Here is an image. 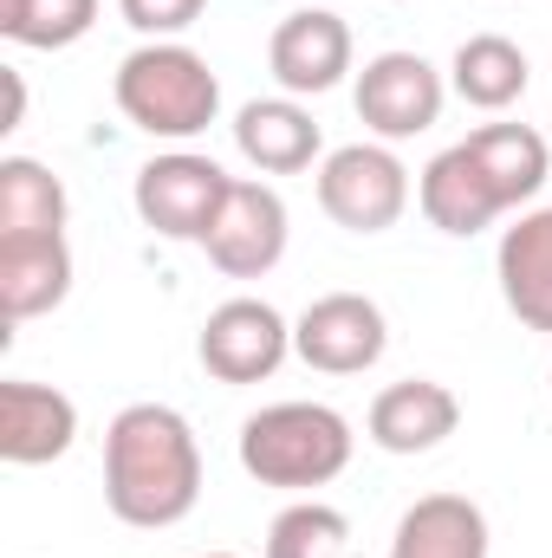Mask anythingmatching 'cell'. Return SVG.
<instances>
[{"label":"cell","mask_w":552,"mask_h":558,"mask_svg":"<svg viewBox=\"0 0 552 558\" xmlns=\"http://www.w3.org/2000/svg\"><path fill=\"white\" fill-rule=\"evenodd\" d=\"M105 500L124 526L163 533L202 500V441L182 410L131 403L105 428Z\"/></svg>","instance_id":"obj_1"},{"label":"cell","mask_w":552,"mask_h":558,"mask_svg":"<svg viewBox=\"0 0 552 558\" xmlns=\"http://www.w3.org/2000/svg\"><path fill=\"white\" fill-rule=\"evenodd\" d=\"M118 111L137 124L143 137L189 143L202 137L221 111V78L215 65L182 46V39H149L118 65Z\"/></svg>","instance_id":"obj_2"},{"label":"cell","mask_w":552,"mask_h":558,"mask_svg":"<svg viewBox=\"0 0 552 558\" xmlns=\"http://www.w3.org/2000/svg\"><path fill=\"white\" fill-rule=\"evenodd\" d=\"M241 468L261 487H325L351 468V422L332 403H274L241 422Z\"/></svg>","instance_id":"obj_3"},{"label":"cell","mask_w":552,"mask_h":558,"mask_svg":"<svg viewBox=\"0 0 552 558\" xmlns=\"http://www.w3.org/2000/svg\"><path fill=\"white\" fill-rule=\"evenodd\" d=\"M319 208L351 234H384L410 208V169L391 143H345L319 162Z\"/></svg>","instance_id":"obj_4"},{"label":"cell","mask_w":552,"mask_h":558,"mask_svg":"<svg viewBox=\"0 0 552 558\" xmlns=\"http://www.w3.org/2000/svg\"><path fill=\"white\" fill-rule=\"evenodd\" d=\"M228 169L215 156H195V149H169V156H149L137 169V215L143 228H156L163 241H202L221 195H228Z\"/></svg>","instance_id":"obj_5"},{"label":"cell","mask_w":552,"mask_h":558,"mask_svg":"<svg viewBox=\"0 0 552 558\" xmlns=\"http://www.w3.org/2000/svg\"><path fill=\"white\" fill-rule=\"evenodd\" d=\"M391 344V325H384V305L364 299V292H325L299 312L292 325V351L325 371V377H358L384 357Z\"/></svg>","instance_id":"obj_6"},{"label":"cell","mask_w":552,"mask_h":558,"mask_svg":"<svg viewBox=\"0 0 552 558\" xmlns=\"http://www.w3.org/2000/svg\"><path fill=\"white\" fill-rule=\"evenodd\" d=\"M195 351H202V371L215 384H261V377H274L286 364L292 325L279 318L267 299H228V305L208 312Z\"/></svg>","instance_id":"obj_7"},{"label":"cell","mask_w":552,"mask_h":558,"mask_svg":"<svg viewBox=\"0 0 552 558\" xmlns=\"http://www.w3.org/2000/svg\"><path fill=\"white\" fill-rule=\"evenodd\" d=\"M442 98H448V85L422 52H377L358 72V118L384 143L422 137L442 118Z\"/></svg>","instance_id":"obj_8"},{"label":"cell","mask_w":552,"mask_h":558,"mask_svg":"<svg viewBox=\"0 0 552 558\" xmlns=\"http://www.w3.org/2000/svg\"><path fill=\"white\" fill-rule=\"evenodd\" d=\"M202 247H208V260L228 279L274 274L279 254H286V202H279V189H267V182H228Z\"/></svg>","instance_id":"obj_9"},{"label":"cell","mask_w":552,"mask_h":558,"mask_svg":"<svg viewBox=\"0 0 552 558\" xmlns=\"http://www.w3.org/2000/svg\"><path fill=\"white\" fill-rule=\"evenodd\" d=\"M267 65H274L286 98H319L351 72V26L338 13H325V7H299L274 26Z\"/></svg>","instance_id":"obj_10"},{"label":"cell","mask_w":552,"mask_h":558,"mask_svg":"<svg viewBox=\"0 0 552 558\" xmlns=\"http://www.w3.org/2000/svg\"><path fill=\"white\" fill-rule=\"evenodd\" d=\"M416 202H422L429 228H442V234H455V241H468V234H481V228H494V221L507 215V202L494 195V182H488V169H481V156H475L468 143H448V149L422 169Z\"/></svg>","instance_id":"obj_11"},{"label":"cell","mask_w":552,"mask_h":558,"mask_svg":"<svg viewBox=\"0 0 552 558\" xmlns=\"http://www.w3.org/2000/svg\"><path fill=\"white\" fill-rule=\"evenodd\" d=\"M79 435V410L65 390L52 384H26V377H7L0 384V461L13 468H46L72 448Z\"/></svg>","instance_id":"obj_12"},{"label":"cell","mask_w":552,"mask_h":558,"mask_svg":"<svg viewBox=\"0 0 552 558\" xmlns=\"http://www.w3.org/2000/svg\"><path fill=\"white\" fill-rule=\"evenodd\" d=\"M455 428H461L455 390H448V384H429V377L391 384V390L371 403V441H377L384 454H429V448H442Z\"/></svg>","instance_id":"obj_13"},{"label":"cell","mask_w":552,"mask_h":558,"mask_svg":"<svg viewBox=\"0 0 552 558\" xmlns=\"http://www.w3.org/2000/svg\"><path fill=\"white\" fill-rule=\"evenodd\" d=\"M65 292H72L65 234H13V241H0V312H7V325L65 305Z\"/></svg>","instance_id":"obj_14"},{"label":"cell","mask_w":552,"mask_h":558,"mask_svg":"<svg viewBox=\"0 0 552 558\" xmlns=\"http://www.w3.org/2000/svg\"><path fill=\"white\" fill-rule=\"evenodd\" d=\"M494 274H501V299L520 325L552 331V208L520 215L507 234H501V254H494Z\"/></svg>","instance_id":"obj_15"},{"label":"cell","mask_w":552,"mask_h":558,"mask_svg":"<svg viewBox=\"0 0 552 558\" xmlns=\"http://www.w3.org/2000/svg\"><path fill=\"white\" fill-rule=\"evenodd\" d=\"M235 149L261 169V175H292V169H312L319 156V124L299 98H254L241 105L235 118Z\"/></svg>","instance_id":"obj_16"},{"label":"cell","mask_w":552,"mask_h":558,"mask_svg":"<svg viewBox=\"0 0 552 558\" xmlns=\"http://www.w3.org/2000/svg\"><path fill=\"white\" fill-rule=\"evenodd\" d=\"M391 558H488V513L468 494H422L397 520Z\"/></svg>","instance_id":"obj_17"},{"label":"cell","mask_w":552,"mask_h":558,"mask_svg":"<svg viewBox=\"0 0 552 558\" xmlns=\"http://www.w3.org/2000/svg\"><path fill=\"white\" fill-rule=\"evenodd\" d=\"M448 85H455V98H461V105H475V111H507V105H520V98H527L533 65H527V52H520L507 33H475V39H461V46H455Z\"/></svg>","instance_id":"obj_18"},{"label":"cell","mask_w":552,"mask_h":558,"mask_svg":"<svg viewBox=\"0 0 552 558\" xmlns=\"http://www.w3.org/2000/svg\"><path fill=\"white\" fill-rule=\"evenodd\" d=\"M461 143L481 156V169H488V182H494V195L507 208H520V202H533L547 189L552 156L533 124H488V131H475V137H461Z\"/></svg>","instance_id":"obj_19"},{"label":"cell","mask_w":552,"mask_h":558,"mask_svg":"<svg viewBox=\"0 0 552 558\" xmlns=\"http://www.w3.org/2000/svg\"><path fill=\"white\" fill-rule=\"evenodd\" d=\"M13 234H65V182L33 156L0 162V241Z\"/></svg>","instance_id":"obj_20"},{"label":"cell","mask_w":552,"mask_h":558,"mask_svg":"<svg viewBox=\"0 0 552 558\" xmlns=\"http://www.w3.org/2000/svg\"><path fill=\"white\" fill-rule=\"evenodd\" d=\"M98 20V0H0V33L33 52L79 46Z\"/></svg>","instance_id":"obj_21"},{"label":"cell","mask_w":552,"mask_h":558,"mask_svg":"<svg viewBox=\"0 0 552 558\" xmlns=\"http://www.w3.org/2000/svg\"><path fill=\"white\" fill-rule=\"evenodd\" d=\"M345 546H351V526L325 500H292L267 526V558H345Z\"/></svg>","instance_id":"obj_22"},{"label":"cell","mask_w":552,"mask_h":558,"mask_svg":"<svg viewBox=\"0 0 552 558\" xmlns=\"http://www.w3.org/2000/svg\"><path fill=\"white\" fill-rule=\"evenodd\" d=\"M202 7H208V0H118V13L137 26L143 39H176V33H189V26L202 20Z\"/></svg>","instance_id":"obj_23"},{"label":"cell","mask_w":552,"mask_h":558,"mask_svg":"<svg viewBox=\"0 0 552 558\" xmlns=\"http://www.w3.org/2000/svg\"><path fill=\"white\" fill-rule=\"evenodd\" d=\"M208 558H235V553H208Z\"/></svg>","instance_id":"obj_24"}]
</instances>
